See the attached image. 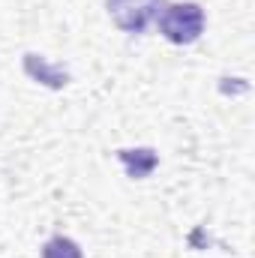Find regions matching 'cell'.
<instances>
[{
  "instance_id": "6da1fadb",
  "label": "cell",
  "mask_w": 255,
  "mask_h": 258,
  "mask_svg": "<svg viewBox=\"0 0 255 258\" xmlns=\"http://www.w3.org/2000/svg\"><path fill=\"white\" fill-rule=\"evenodd\" d=\"M156 24H159V33L168 42L189 45L204 30V9L198 3H174V6L162 9V15L156 18Z\"/></svg>"
},
{
  "instance_id": "7a4b0ae2",
  "label": "cell",
  "mask_w": 255,
  "mask_h": 258,
  "mask_svg": "<svg viewBox=\"0 0 255 258\" xmlns=\"http://www.w3.org/2000/svg\"><path fill=\"white\" fill-rule=\"evenodd\" d=\"M165 9V0H108V12L114 24L126 33H141L150 27Z\"/></svg>"
},
{
  "instance_id": "3957f363",
  "label": "cell",
  "mask_w": 255,
  "mask_h": 258,
  "mask_svg": "<svg viewBox=\"0 0 255 258\" xmlns=\"http://www.w3.org/2000/svg\"><path fill=\"white\" fill-rule=\"evenodd\" d=\"M24 69H27V75L39 78V81L48 84V87H63L66 84V72L63 69H54L51 63H45V57L27 54V57H24Z\"/></svg>"
},
{
  "instance_id": "277c9868",
  "label": "cell",
  "mask_w": 255,
  "mask_h": 258,
  "mask_svg": "<svg viewBox=\"0 0 255 258\" xmlns=\"http://www.w3.org/2000/svg\"><path fill=\"white\" fill-rule=\"evenodd\" d=\"M120 159L126 162L132 177H144L156 168V153L153 150H120Z\"/></svg>"
},
{
  "instance_id": "5b68a950",
  "label": "cell",
  "mask_w": 255,
  "mask_h": 258,
  "mask_svg": "<svg viewBox=\"0 0 255 258\" xmlns=\"http://www.w3.org/2000/svg\"><path fill=\"white\" fill-rule=\"evenodd\" d=\"M42 258H81V249L69 237H51L42 246Z\"/></svg>"
}]
</instances>
